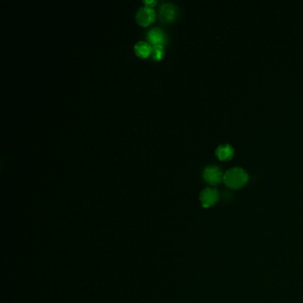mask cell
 <instances>
[{"label":"cell","mask_w":303,"mask_h":303,"mask_svg":"<svg viewBox=\"0 0 303 303\" xmlns=\"http://www.w3.org/2000/svg\"><path fill=\"white\" fill-rule=\"evenodd\" d=\"M247 180V173L240 167L230 169L223 176L224 183L234 190L244 186Z\"/></svg>","instance_id":"obj_1"},{"label":"cell","mask_w":303,"mask_h":303,"mask_svg":"<svg viewBox=\"0 0 303 303\" xmlns=\"http://www.w3.org/2000/svg\"><path fill=\"white\" fill-rule=\"evenodd\" d=\"M178 16V8L172 4L165 3L161 5L159 9V18L162 22L171 23Z\"/></svg>","instance_id":"obj_2"},{"label":"cell","mask_w":303,"mask_h":303,"mask_svg":"<svg viewBox=\"0 0 303 303\" xmlns=\"http://www.w3.org/2000/svg\"><path fill=\"white\" fill-rule=\"evenodd\" d=\"M156 18L155 11L149 7H141L136 14V21L142 27L152 24Z\"/></svg>","instance_id":"obj_3"},{"label":"cell","mask_w":303,"mask_h":303,"mask_svg":"<svg viewBox=\"0 0 303 303\" xmlns=\"http://www.w3.org/2000/svg\"><path fill=\"white\" fill-rule=\"evenodd\" d=\"M219 199V193L213 188H207L200 194V201L204 208L213 207L217 203Z\"/></svg>","instance_id":"obj_4"},{"label":"cell","mask_w":303,"mask_h":303,"mask_svg":"<svg viewBox=\"0 0 303 303\" xmlns=\"http://www.w3.org/2000/svg\"><path fill=\"white\" fill-rule=\"evenodd\" d=\"M203 177L205 181L211 185H216L221 182V180L223 179L222 172L216 166H209V167L205 169Z\"/></svg>","instance_id":"obj_5"},{"label":"cell","mask_w":303,"mask_h":303,"mask_svg":"<svg viewBox=\"0 0 303 303\" xmlns=\"http://www.w3.org/2000/svg\"><path fill=\"white\" fill-rule=\"evenodd\" d=\"M148 40L153 45H163L166 43L165 32L159 28H154L148 32Z\"/></svg>","instance_id":"obj_6"},{"label":"cell","mask_w":303,"mask_h":303,"mask_svg":"<svg viewBox=\"0 0 303 303\" xmlns=\"http://www.w3.org/2000/svg\"><path fill=\"white\" fill-rule=\"evenodd\" d=\"M152 47L147 42L140 41L135 45V55L140 58L146 59L152 54Z\"/></svg>","instance_id":"obj_7"},{"label":"cell","mask_w":303,"mask_h":303,"mask_svg":"<svg viewBox=\"0 0 303 303\" xmlns=\"http://www.w3.org/2000/svg\"><path fill=\"white\" fill-rule=\"evenodd\" d=\"M234 150L229 144L220 145L216 149V156L220 160H229L233 157Z\"/></svg>","instance_id":"obj_8"},{"label":"cell","mask_w":303,"mask_h":303,"mask_svg":"<svg viewBox=\"0 0 303 303\" xmlns=\"http://www.w3.org/2000/svg\"><path fill=\"white\" fill-rule=\"evenodd\" d=\"M164 55H165V51H164L163 45H153L152 46L150 56L153 60L160 61V60H162Z\"/></svg>","instance_id":"obj_9"},{"label":"cell","mask_w":303,"mask_h":303,"mask_svg":"<svg viewBox=\"0 0 303 303\" xmlns=\"http://www.w3.org/2000/svg\"><path fill=\"white\" fill-rule=\"evenodd\" d=\"M143 3L147 5V7L152 8V7H154L155 5H157V1H143Z\"/></svg>","instance_id":"obj_10"}]
</instances>
